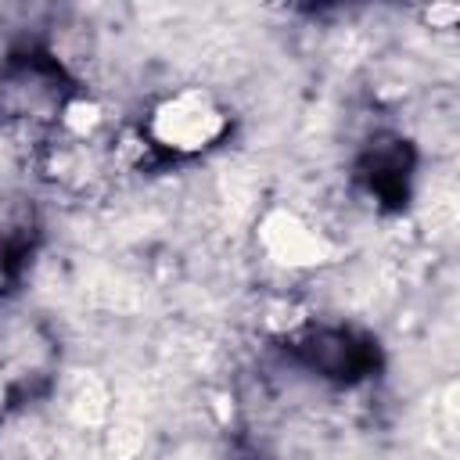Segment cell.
Listing matches in <instances>:
<instances>
[{
	"label": "cell",
	"mask_w": 460,
	"mask_h": 460,
	"mask_svg": "<svg viewBox=\"0 0 460 460\" xmlns=\"http://www.w3.org/2000/svg\"><path fill=\"white\" fill-rule=\"evenodd\" d=\"M155 133L169 147H201L219 133V115L201 93H180L155 115Z\"/></svg>",
	"instance_id": "6da1fadb"
},
{
	"label": "cell",
	"mask_w": 460,
	"mask_h": 460,
	"mask_svg": "<svg viewBox=\"0 0 460 460\" xmlns=\"http://www.w3.org/2000/svg\"><path fill=\"white\" fill-rule=\"evenodd\" d=\"M68 413L75 424L83 428H93L108 417V392L104 385L93 377V374H79L72 377V388H68Z\"/></svg>",
	"instance_id": "3957f363"
},
{
	"label": "cell",
	"mask_w": 460,
	"mask_h": 460,
	"mask_svg": "<svg viewBox=\"0 0 460 460\" xmlns=\"http://www.w3.org/2000/svg\"><path fill=\"white\" fill-rule=\"evenodd\" d=\"M140 431L133 428V424H119L115 431H111V456L115 460H129L137 449H140Z\"/></svg>",
	"instance_id": "277c9868"
},
{
	"label": "cell",
	"mask_w": 460,
	"mask_h": 460,
	"mask_svg": "<svg viewBox=\"0 0 460 460\" xmlns=\"http://www.w3.org/2000/svg\"><path fill=\"white\" fill-rule=\"evenodd\" d=\"M262 241L280 262H320L331 248L323 237H316L309 226H302L288 212H273L262 223Z\"/></svg>",
	"instance_id": "7a4b0ae2"
}]
</instances>
